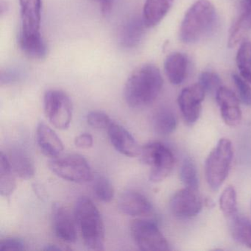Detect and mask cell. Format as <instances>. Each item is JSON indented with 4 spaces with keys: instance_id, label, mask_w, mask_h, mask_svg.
Returning a JSON list of instances; mask_svg holds the SVG:
<instances>
[{
    "instance_id": "f546056e",
    "label": "cell",
    "mask_w": 251,
    "mask_h": 251,
    "mask_svg": "<svg viewBox=\"0 0 251 251\" xmlns=\"http://www.w3.org/2000/svg\"><path fill=\"white\" fill-rule=\"evenodd\" d=\"M199 83L205 92L214 93L222 87V80L217 73L213 72H203L199 77Z\"/></svg>"
},
{
    "instance_id": "83f0119b",
    "label": "cell",
    "mask_w": 251,
    "mask_h": 251,
    "mask_svg": "<svg viewBox=\"0 0 251 251\" xmlns=\"http://www.w3.org/2000/svg\"><path fill=\"white\" fill-rule=\"evenodd\" d=\"M180 178L186 188L198 190L199 186L196 164L191 158H185L180 170Z\"/></svg>"
},
{
    "instance_id": "ba28073f",
    "label": "cell",
    "mask_w": 251,
    "mask_h": 251,
    "mask_svg": "<svg viewBox=\"0 0 251 251\" xmlns=\"http://www.w3.org/2000/svg\"><path fill=\"white\" fill-rule=\"evenodd\" d=\"M130 233L136 246L144 251H167L170 245L155 223L151 220H134Z\"/></svg>"
},
{
    "instance_id": "d590c367",
    "label": "cell",
    "mask_w": 251,
    "mask_h": 251,
    "mask_svg": "<svg viewBox=\"0 0 251 251\" xmlns=\"http://www.w3.org/2000/svg\"><path fill=\"white\" fill-rule=\"evenodd\" d=\"M101 3V11L103 14H108L111 9L112 0H95Z\"/></svg>"
},
{
    "instance_id": "277c9868",
    "label": "cell",
    "mask_w": 251,
    "mask_h": 251,
    "mask_svg": "<svg viewBox=\"0 0 251 251\" xmlns=\"http://www.w3.org/2000/svg\"><path fill=\"white\" fill-rule=\"evenodd\" d=\"M233 157V145L227 139H220L207 157L205 164V178L212 190H218L224 183L230 171Z\"/></svg>"
},
{
    "instance_id": "6da1fadb",
    "label": "cell",
    "mask_w": 251,
    "mask_h": 251,
    "mask_svg": "<svg viewBox=\"0 0 251 251\" xmlns=\"http://www.w3.org/2000/svg\"><path fill=\"white\" fill-rule=\"evenodd\" d=\"M162 76L153 64H145L136 69L127 79L124 97L129 106L141 108L154 102L163 87Z\"/></svg>"
},
{
    "instance_id": "9a60e30c",
    "label": "cell",
    "mask_w": 251,
    "mask_h": 251,
    "mask_svg": "<svg viewBox=\"0 0 251 251\" xmlns=\"http://www.w3.org/2000/svg\"><path fill=\"white\" fill-rule=\"evenodd\" d=\"M118 205L122 212L131 217H147L153 211L149 200L136 191L123 192L119 199Z\"/></svg>"
},
{
    "instance_id": "ffe728a7",
    "label": "cell",
    "mask_w": 251,
    "mask_h": 251,
    "mask_svg": "<svg viewBox=\"0 0 251 251\" xmlns=\"http://www.w3.org/2000/svg\"><path fill=\"white\" fill-rule=\"evenodd\" d=\"M189 61L187 56L180 52L170 54L164 62V70L170 83L180 85L187 75Z\"/></svg>"
},
{
    "instance_id": "d4e9b609",
    "label": "cell",
    "mask_w": 251,
    "mask_h": 251,
    "mask_svg": "<svg viewBox=\"0 0 251 251\" xmlns=\"http://www.w3.org/2000/svg\"><path fill=\"white\" fill-rule=\"evenodd\" d=\"M153 128L158 134L167 136L175 131L177 127V119L171 110L163 108L154 115Z\"/></svg>"
},
{
    "instance_id": "d6a6232c",
    "label": "cell",
    "mask_w": 251,
    "mask_h": 251,
    "mask_svg": "<svg viewBox=\"0 0 251 251\" xmlns=\"http://www.w3.org/2000/svg\"><path fill=\"white\" fill-rule=\"evenodd\" d=\"M25 249L24 241L19 238H6L0 241V251H23Z\"/></svg>"
},
{
    "instance_id": "1f68e13d",
    "label": "cell",
    "mask_w": 251,
    "mask_h": 251,
    "mask_svg": "<svg viewBox=\"0 0 251 251\" xmlns=\"http://www.w3.org/2000/svg\"><path fill=\"white\" fill-rule=\"evenodd\" d=\"M86 120L89 126L98 129L108 128L113 122L108 114L99 111L89 113Z\"/></svg>"
},
{
    "instance_id": "8fae6325",
    "label": "cell",
    "mask_w": 251,
    "mask_h": 251,
    "mask_svg": "<svg viewBox=\"0 0 251 251\" xmlns=\"http://www.w3.org/2000/svg\"><path fill=\"white\" fill-rule=\"evenodd\" d=\"M52 227L54 233L63 242L73 243L77 239L75 220L62 204L54 203L52 208Z\"/></svg>"
},
{
    "instance_id": "e575fe53",
    "label": "cell",
    "mask_w": 251,
    "mask_h": 251,
    "mask_svg": "<svg viewBox=\"0 0 251 251\" xmlns=\"http://www.w3.org/2000/svg\"><path fill=\"white\" fill-rule=\"evenodd\" d=\"M94 139L89 133H82L75 139V145L80 149H89L93 146Z\"/></svg>"
},
{
    "instance_id": "44dd1931",
    "label": "cell",
    "mask_w": 251,
    "mask_h": 251,
    "mask_svg": "<svg viewBox=\"0 0 251 251\" xmlns=\"http://www.w3.org/2000/svg\"><path fill=\"white\" fill-rule=\"evenodd\" d=\"M174 0H146L143 9L144 23L147 27L159 24L170 11Z\"/></svg>"
},
{
    "instance_id": "9c48e42d",
    "label": "cell",
    "mask_w": 251,
    "mask_h": 251,
    "mask_svg": "<svg viewBox=\"0 0 251 251\" xmlns=\"http://www.w3.org/2000/svg\"><path fill=\"white\" fill-rule=\"evenodd\" d=\"M202 198L198 190L184 188L177 191L170 202V210L173 215L181 219L192 218L202 211Z\"/></svg>"
},
{
    "instance_id": "4dcf8cb0",
    "label": "cell",
    "mask_w": 251,
    "mask_h": 251,
    "mask_svg": "<svg viewBox=\"0 0 251 251\" xmlns=\"http://www.w3.org/2000/svg\"><path fill=\"white\" fill-rule=\"evenodd\" d=\"M232 80L236 86L239 93L241 100L245 105H251V87L249 86L247 80L243 77H241L238 75H232Z\"/></svg>"
},
{
    "instance_id": "cb8c5ba5",
    "label": "cell",
    "mask_w": 251,
    "mask_h": 251,
    "mask_svg": "<svg viewBox=\"0 0 251 251\" xmlns=\"http://www.w3.org/2000/svg\"><path fill=\"white\" fill-rule=\"evenodd\" d=\"M15 173L13 170L6 154L0 153V193L9 197L16 189Z\"/></svg>"
},
{
    "instance_id": "8992f818",
    "label": "cell",
    "mask_w": 251,
    "mask_h": 251,
    "mask_svg": "<svg viewBox=\"0 0 251 251\" xmlns=\"http://www.w3.org/2000/svg\"><path fill=\"white\" fill-rule=\"evenodd\" d=\"M48 167L54 174L67 181L83 183L93 178L89 163L79 154H61L52 158Z\"/></svg>"
},
{
    "instance_id": "7402d4cb",
    "label": "cell",
    "mask_w": 251,
    "mask_h": 251,
    "mask_svg": "<svg viewBox=\"0 0 251 251\" xmlns=\"http://www.w3.org/2000/svg\"><path fill=\"white\" fill-rule=\"evenodd\" d=\"M20 45L22 50L29 58L44 59L48 54V48L42 35L20 36Z\"/></svg>"
},
{
    "instance_id": "8d00e7d4",
    "label": "cell",
    "mask_w": 251,
    "mask_h": 251,
    "mask_svg": "<svg viewBox=\"0 0 251 251\" xmlns=\"http://www.w3.org/2000/svg\"><path fill=\"white\" fill-rule=\"evenodd\" d=\"M45 251H64V250H66V248H61V247L58 246L56 245H50L47 246L46 248H45Z\"/></svg>"
},
{
    "instance_id": "e0dca14e",
    "label": "cell",
    "mask_w": 251,
    "mask_h": 251,
    "mask_svg": "<svg viewBox=\"0 0 251 251\" xmlns=\"http://www.w3.org/2000/svg\"><path fill=\"white\" fill-rule=\"evenodd\" d=\"M142 17H130L122 25L119 33V43L125 49L136 48L142 42L146 28Z\"/></svg>"
},
{
    "instance_id": "30bf717a",
    "label": "cell",
    "mask_w": 251,
    "mask_h": 251,
    "mask_svg": "<svg viewBox=\"0 0 251 251\" xmlns=\"http://www.w3.org/2000/svg\"><path fill=\"white\" fill-rule=\"evenodd\" d=\"M205 93L206 92L199 83L188 86L180 92L177 102L183 119L187 124H194L199 119Z\"/></svg>"
},
{
    "instance_id": "2e32d148",
    "label": "cell",
    "mask_w": 251,
    "mask_h": 251,
    "mask_svg": "<svg viewBox=\"0 0 251 251\" xmlns=\"http://www.w3.org/2000/svg\"><path fill=\"white\" fill-rule=\"evenodd\" d=\"M36 141L41 151L50 158H56L64 151V144L59 136L42 122L38 124L36 128Z\"/></svg>"
},
{
    "instance_id": "5b68a950",
    "label": "cell",
    "mask_w": 251,
    "mask_h": 251,
    "mask_svg": "<svg viewBox=\"0 0 251 251\" xmlns=\"http://www.w3.org/2000/svg\"><path fill=\"white\" fill-rule=\"evenodd\" d=\"M140 160L151 167L150 180L158 183L167 178L173 171L175 158L172 151L161 142H150L141 148Z\"/></svg>"
},
{
    "instance_id": "4fadbf2b",
    "label": "cell",
    "mask_w": 251,
    "mask_h": 251,
    "mask_svg": "<svg viewBox=\"0 0 251 251\" xmlns=\"http://www.w3.org/2000/svg\"><path fill=\"white\" fill-rule=\"evenodd\" d=\"M107 129L110 142L116 151L131 158L139 155L141 147L128 130L114 122Z\"/></svg>"
},
{
    "instance_id": "d6986e66",
    "label": "cell",
    "mask_w": 251,
    "mask_h": 251,
    "mask_svg": "<svg viewBox=\"0 0 251 251\" xmlns=\"http://www.w3.org/2000/svg\"><path fill=\"white\" fill-rule=\"evenodd\" d=\"M251 28V0H242L240 14L230 30L227 47L233 48L240 43Z\"/></svg>"
},
{
    "instance_id": "4316f807",
    "label": "cell",
    "mask_w": 251,
    "mask_h": 251,
    "mask_svg": "<svg viewBox=\"0 0 251 251\" xmlns=\"http://www.w3.org/2000/svg\"><path fill=\"white\" fill-rule=\"evenodd\" d=\"M92 189L97 198L102 202H111L114 198V187L105 176L98 175L92 178Z\"/></svg>"
},
{
    "instance_id": "7c38bea8",
    "label": "cell",
    "mask_w": 251,
    "mask_h": 251,
    "mask_svg": "<svg viewBox=\"0 0 251 251\" xmlns=\"http://www.w3.org/2000/svg\"><path fill=\"white\" fill-rule=\"evenodd\" d=\"M215 96L225 123L230 127L239 125L242 120V111L234 92L223 86L217 91Z\"/></svg>"
},
{
    "instance_id": "5bb4252c",
    "label": "cell",
    "mask_w": 251,
    "mask_h": 251,
    "mask_svg": "<svg viewBox=\"0 0 251 251\" xmlns=\"http://www.w3.org/2000/svg\"><path fill=\"white\" fill-rule=\"evenodd\" d=\"M21 6V36L41 34L42 0H20Z\"/></svg>"
},
{
    "instance_id": "f1b7e54d",
    "label": "cell",
    "mask_w": 251,
    "mask_h": 251,
    "mask_svg": "<svg viewBox=\"0 0 251 251\" xmlns=\"http://www.w3.org/2000/svg\"><path fill=\"white\" fill-rule=\"evenodd\" d=\"M220 206L226 217H233L237 213V196L233 186H229L222 192L220 198Z\"/></svg>"
},
{
    "instance_id": "52a82bcc",
    "label": "cell",
    "mask_w": 251,
    "mask_h": 251,
    "mask_svg": "<svg viewBox=\"0 0 251 251\" xmlns=\"http://www.w3.org/2000/svg\"><path fill=\"white\" fill-rule=\"evenodd\" d=\"M44 109L45 115L54 127L59 130L70 127L73 119V102L65 92L58 89L46 92L44 97Z\"/></svg>"
},
{
    "instance_id": "7a4b0ae2",
    "label": "cell",
    "mask_w": 251,
    "mask_h": 251,
    "mask_svg": "<svg viewBox=\"0 0 251 251\" xmlns=\"http://www.w3.org/2000/svg\"><path fill=\"white\" fill-rule=\"evenodd\" d=\"M74 217L85 246L92 251H103L105 226L92 200L85 196L79 198L75 205Z\"/></svg>"
},
{
    "instance_id": "484cf974",
    "label": "cell",
    "mask_w": 251,
    "mask_h": 251,
    "mask_svg": "<svg viewBox=\"0 0 251 251\" xmlns=\"http://www.w3.org/2000/svg\"><path fill=\"white\" fill-rule=\"evenodd\" d=\"M236 64L241 76L251 83V42L243 41L236 54Z\"/></svg>"
},
{
    "instance_id": "603a6c76",
    "label": "cell",
    "mask_w": 251,
    "mask_h": 251,
    "mask_svg": "<svg viewBox=\"0 0 251 251\" xmlns=\"http://www.w3.org/2000/svg\"><path fill=\"white\" fill-rule=\"evenodd\" d=\"M230 233L238 243L251 248V221L249 219L237 214L231 217Z\"/></svg>"
},
{
    "instance_id": "3957f363",
    "label": "cell",
    "mask_w": 251,
    "mask_h": 251,
    "mask_svg": "<svg viewBox=\"0 0 251 251\" xmlns=\"http://www.w3.org/2000/svg\"><path fill=\"white\" fill-rule=\"evenodd\" d=\"M217 23V13L208 0H198L185 14L180 25V40L186 44H194L208 36Z\"/></svg>"
},
{
    "instance_id": "836d02e7",
    "label": "cell",
    "mask_w": 251,
    "mask_h": 251,
    "mask_svg": "<svg viewBox=\"0 0 251 251\" xmlns=\"http://www.w3.org/2000/svg\"><path fill=\"white\" fill-rule=\"evenodd\" d=\"M21 73L14 69H8L1 72L0 82L2 85L11 84L19 81L21 78Z\"/></svg>"
},
{
    "instance_id": "ac0fdd59",
    "label": "cell",
    "mask_w": 251,
    "mask_h": 251,
    "mask_svg": "<svg viewBox=\"0 0 251 251\" xmlns=\"http://www.w3.org/2000/svg\"><path fill=\"white\" fill-rule=\"evenodd\" d=\"M6 155L17 176L23 179H30L34 176V163L25 149L21 147H14Z\"/></svg>"
}]
</instances>
